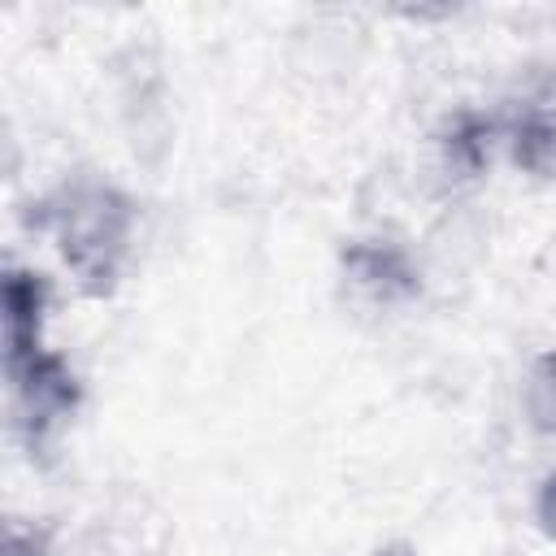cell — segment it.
<instances>
[{"label": "cell", "instance_id": "6da1fadb", "mask_svg": "<svg viewBox=\"0 0 556 556\" xmlns=\"http://www.w3.org/2000/svg\"><path fill=\"white\" fill-rule=\"evenodd\" d=\"M39 226L52 239L65 274L78 282V291L109 295L135 256L139 204L117 182L78 174L43 200Z\"/></svg>", "mask_w": 556, "mask_h": 556}, {"label": "cell", "instance_id": "52a82bcc", "mask_svg": "<svg viewBox=\"0 0 556 556\" xmlns=\"http://www.w3.org/2000/svg\"><path fill=\"white\" fill-rule=\"evenodd\" d=\"M534 526L543 530L547 543H556V469H547L534 491Z\"/></svg>", "mask_w": 556, "mask_h": 556}, {"label": "cell", "instance_id": "3957f363", "mask_svg": "<svg viewBox=\"0 0 556 556\" xmlns=\"http://www.w3.org/2000/svg\"><path fill=\"white\" fill-rule=\"evenodd\" d=\"M504 152L508 161L539 182H556V78L534 87L513 117L504 122Z\"/></svg>", "mask_w": 556, "mask_h": 556}, {"label": "cell", "instance_id": "277c9868", "mask_svg": "<svg viewBox=\"0 0 556 556\" xmlns=\"http://www.w3.org/2000/svg\"><path fill=\"white\" fill-rule=\"evenodd\" d=\"M48 278L35 269H9L4 278V361L43 348Z\"/></svg>", "mask_w": 556, "mask_h": 556}, {"label": "cell", "instance_id": "5b68a950", "mask_svg": "<svg viewBox=\"0 0 556 556\" xmlns=\"http://www.w3.org/2000/svg\"><path fill=\"white\" fill-rule=\"evenodd\" d=\"M517 408H521V421H526L534 434L556 439V348L539 352V356L530 361V369L521 374Z\"/></svg>", "mask_w": 556, "mask_h": 556}, {"label": "cell", "instance_id": "8992f818", "mask_svg": "<svg viewBox=\"0 0 556 556\" xmlns=\"http://www.w3.org/2000/svg\"><path fill=\"white\" fill-rule=\"evenodd\" d=\"M4 556H65L56 534L48 526H35V521H9L4 530Z\"/></svg>", "mask_w": 556, "mask_h": 556}, {"label": "cell", "instance_id": "7a4b0ae2", "mask_svg": "<svg viewBox=\"0 0 556 556\" xmlns=\"http://www.w3.org/2000/svg\"><path fill=\"white\" fill-rule=\"evenodd\" d=\"M4 378H9V426L26 434L30 447L48 443L65 421H74L83 391L65 356L52 352L48 343L26 356H9Z\"/></svg>", "mask_w": 556, "mask_h": 556}]
</instances>
